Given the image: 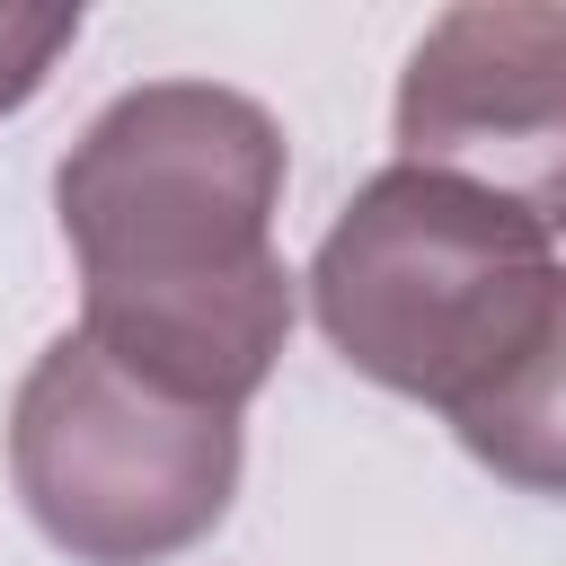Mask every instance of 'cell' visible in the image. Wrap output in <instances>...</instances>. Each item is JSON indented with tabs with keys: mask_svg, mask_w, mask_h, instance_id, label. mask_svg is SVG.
I'll return each instance as SVG.
<instances>
[{
	"mask_svg": "<svg viewBox=\"0 0 566 566\" xmlns=\"http://www.w3.org/2000/svg\"><path fill=\"white\" fill-rule=\"evenodd\" d=\"M283 124L221 80H142L106 97L53 168V221L80 256V336L133 380L239 416L292 336Z\"/></svg>",
	"mask_w": 566,
	"mask_h": 566,
	"instance_id": "1",
	"label": "cell"
},
{
	"mask_svg": "<svg viewBox=\"0 0 566 566\" xmlns=\"http://www.w3.org/2000/svg\"><path fill=\"white\" fill-rule=\"evenodd\" d=\"M557 274L548 230L460 177L389 159L327 221L310 256V318L363 380L460 416L548 318Z\"/></svg>",
	"mask_w": 566,
	"mask_h": 566,
	"instance_id": "2",
	"label": "cell"
},
{
	"mask_svg": "<svg viewBox=\"0 0 566 566\" xmlns=\"http://www.w3.org/2000/svg\"><path fill=\"white\" fill-rule=\"evenodd\" d=\"M80 44V9H53V0H0V115H18L53 62Z\"/></svg>",
	"mask_w": 566,
	"mask_h": 566,
	"instance_id": "6",
	"label": "cell"
},
{
	"mask_svg": "<svg viewBox=\"0 0 566 566\" xmlns=\"http://www.w3.org/2000/svg\"><path fill=\"white\" fill-rule=\"evenodd\" d=\"M460 433V451L478 469H495L504 486L522 495H566V274H557V301L548 318L522 336V354L460 407L442 416Z\"/></svg>",
	"mask_w": 566,
	"mask_h": 566,
	"instance_id": "5",
	"label": "cell"
},
{
	"mask_svg": "<svg viewBox=\"0 0 566 566\" xmlns=\"http://www.w3.org/2000/svg\"><path fill=\"white\" fill-rule=\"evenodd\" d=\"M239 416L133 380L106 345L62 327L9 407V486L27 522L80 566H159L239 495Z\"/></svg>",
	"mask_w": 566,
	"mask_h": 566,
	"instance_id": "3",
	"label": "cell"
},
{
	"mask_svg": "<svg viewBox=\"0 0 566 566\" xmlns=\"http://www.w3.org/2000/svg\"><path fill=\"white\" fill-rule=\"evenodd\" d=\"M398 159L460 177L566 239V9L548 0H469L442 9L389 106Z\"/></svg>",
	"mask_w": 566,
	"mask_h": 566,
	"instance_id": "4",
	"label": "cell"
}]
</instances>
